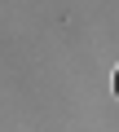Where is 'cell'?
<instances>
[{
  "label": "cell",
  "instance_id": "cell-1",
  "mask_svg": "<svg viewBox=\"0 0 119 132\" xmlns=\"http://www.w3.org/2000/svg\"><path fill=\"white\" fill-rule=\"evenodd\" d=\"M115 93H119V71H115Z\"/></svg>",
  "mask_w": 119,
  "mask_h": 132
}]
</instances>
